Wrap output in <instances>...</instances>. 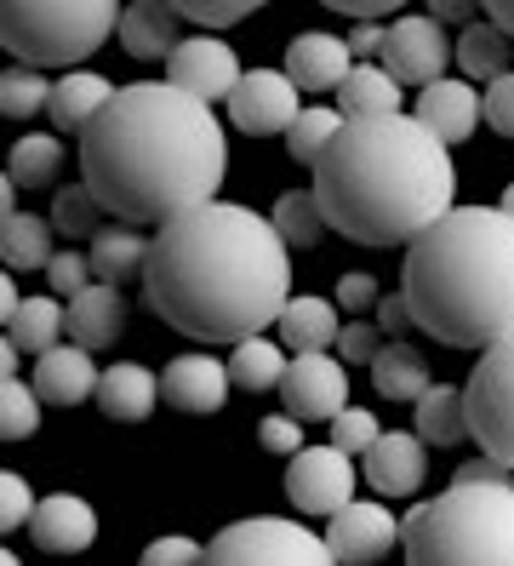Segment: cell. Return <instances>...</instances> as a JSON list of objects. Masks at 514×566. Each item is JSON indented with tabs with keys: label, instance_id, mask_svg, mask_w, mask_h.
<instances>
[{
	"label": "cell",
	"instance_id": "1",
	"mask_svg": "<svg viewBox=\"0 0 514 566\" xmlns=\"http://www.w3.org/2000/svg\"><path fill=\"white\" fill-rule=\"evenodd\" d=\"M229 178V132L212 104L171 81H132L81 132V184L115 223L166 229L212 207Z\"/></svg>",
	"mask_w": 514,
	"mask_h": 566
},
{
	"label": "cell",
	"instance_id": "2",
	"mask_svg": "<svg viewBox=\"0 0 514 566\" xmlns=\"http://www.w3.org/2000/svg\"><path fill=\"white\" fill-rule=\"evenodd\" d=\"M149 310L195 344H246L292 304V247L269 212L212 201L155 229Z\"/></svg>",
	"mask_w": 514,
	"mask_h": 566
},
{
	"label": "cell",
	"instance_id": "3",
	"mask_svg": "<svg viewBox=\"0 0 514 566\" xmlns=\"http://www.w3.org/2000/svg\"><path fill=\"white\" fill-rule=\"evenodd\" d=\"M326 223L360 247H411L458 212V166L418 115L349 120L315 166Z\"/></svg>",
	"mask_w": 514,
	"mask_h": 566
},
{
	"label": "cell",
	"instance_id": "4",
	"mask_svg": "<svg viewBox=\"0 0 514 566\" xmlns=\"http://www.w3.org/2000/svg\"><path fill=\"white\" fill-rule=\"evenodd\" d=\"M400 292L418 332L445 349H497L514 338V218L458 207L411 241Z\"/></svg>",
	"mask_w": 514,
	"mask_h": 566
},
{
	"label": "cell",
	"instance_id": "5",
	"mask_svg": "<svg viewBox=\"0 0 514 566\" xmlns=\"http://www.w3.org/2000/svg\"><path fill=\"white\" fill-rule=\"evenodd\" d=\"M406 566H514V486H445L418 504Z\"/></svg>",
	"mask_w": 514,
	"mask_h": 566
},
{
	"label": "cell",
	"instance_id": "6",
	"mask_svg": "<svg viewBox=\"0 0 514 566\" xmlns=\"http://www.w3.org/2000/svg\"><path fill=\"white\" fill-rule=\"evenodd\" d=\"M115 0H12L0 12V41L29 70H52V63H86L109 35H120Z\"/></svg>",
	"mask_w": 514,
	"mask_h": 566
},
{
	"label": "cell",
	"instance_id": "7",
	"mask_svg": "<svg viewBox=\"0 0 514 566\" xmlns=\"http://www.w3.org/2000/svg\"><path fill=\"white\" fill-rule=\"evenodd\" d=\"M200 566H337L326 532L286 521V515H246L229 521L212 544H206Z\"/></svg>",
	"mask_w": 514,
	"mask_h": 566
},
{
	"label": "cell",
	"instance_id": "8",
	"mask_svg": "<svg viewBox=\"0 0 514 566\" xmlns=\"http://www.w3.org/2000/svg\"><path fill=\"white\" fill-rule=\"evenodd\" d=\"M463 395H469V436L514 475V338L474 360Z\"/></svg>",
	"mask_w": 514,
	"mask_h": 566
},
{
	"label": "cell",
	"instance_id": "9",
	"mask_svg": "<svg viewBox=\"0 0 514 566\" xmlns=\"http://www.w3.org/2000/svg\"><path fill=\"white\" fill-rule=\"evenodd\" d=\"M355 486H360V470L349 452H337L332 441L326 447H303L286 470V497L297 515H343L355 504Z\"/></svg>",
	"mask_w": 514,
	"mask_h": 566
},
{
	"label": "cell",
	"instance_id": "10",
	"mask_svg": "<svg viewBox=\"0 0 514 566\" xmlns=\"http://www.w3.org/2000/svg\"><path fill=\"white\" fill-rule=\"evenodd\" d=\"M458 63V41H445V29L429 12H406L400 23H389V52H384V70L400 86H418L429 92L434 81H445V70Z\"/></svg>",
	"mask_w": 514,
	"mask_h": 566
},
{
	"label": "cell",
	"instance_id": "11",
	"mask_svg": "<svg viewBox=\"0 0 514 566\" xmlns=\"http://www.w3.org/2000/svg\"><path fill=\"white\" fill-rule=\"evenodd\" d=\"M297 115H303V104H297V86L286 70H246V81L229 97V120L246 138H286Z\"/></svg>",
	"mask_w": 514,
	"mask_h": 566
},
{
	"label": "cell",
	"instance_id": "12",
	"mask_svg": "<svg viewBox=\"0 0 514 566\" xmlns=\"http://www.w3.org/2000/svg\"><path fill=\"white\" fill-rule=\"evenodd\" d=\"M281 401L297 423H337L349 412V366L337 355H292Z\"/></svg>",
	"mask_w": 514,
	"mask_h": 566
},
{
	"label": "cell",
	"instance_id": "13",
	"mask_svg": "<svg viewBox=\"0 0 514 566\" xmlns=\"http://www.w3.org/2000/svg\"><path fill=\"white\" fill-rule=\"evenodd\" d=\"M166 81L218 109V104H229V97H234V86L246 81V70H240V57H234V46L223 35H189L178 52H171Z\"/></svg>",
	"mask_w": 514,
	"mask_h": 566
},
{
	"label": "cell",
	"instance_id": "14",
	"mask_svg": "<svg viewBox=\"0 0 514 566\" xmlns=\"http://www.w3.org/2000/svg\"><path fill=\"white\" fill-rule=\"evenodd\" d=\"M326 544H332L337 566H371L395 544H406V521H395V510L377 504V497H355L343 515L326 521Z\"/></svg>",
	"mask_w": 514,
	"mask_h": 566
},
{
	"label": "cell",
	"instance_id": "15",
	"mask_svg": "<svg viewBox=\"0 0 514 566\" xmlns=\"http://www.w3.org/2000/svg\"><path fill=\"white\" fill-rule=\"evenodd\" d=\"M360 481L377 497H411L429 481V441L418 429H384V441L360 458Z\"/></svg>",
	"mask_w": 514,
	"mask_h": 566
},
{
	"label": "cell",
	"instance_id": "16",
	"mask_svg": "<svg viewBox=\"0 0 514 566\" xmlns=\"http://www.w3.org/2000/svg\"><path fill=\"white\" fill-rule=\"evenodd\" d=\"M229 384H234L229 378V360L206 355V349H189V355H178L160 373V401L189 412V418H206V412H223Z\"/></svg>",
	"mask_w": 514,
	"mask_h": 566
},
{
	"label": "cell",
	"instance_id": "17",
	"mask_svg": "<svg viewBox=\"0 0 514 566\" xmlns=\"http://www.w3.org/2000/svg\"><path fill=\"white\" fill-rule=\"evenodd\" d=\"M418 120L445 149H458L474 138V126H486V92H474L463 75H445L429 92H418Z\"/></svg>",
	"mask_w": 514,
	"mask_h": 566
},
{
	"label": "cell",
	"instance_id": "18",
	"mask_svg": "<svg viewBox=\"0 0 514 566\" xmlns=\"http://www.w3.org/2000/svg\"><path fill=\"white\" fill-rule=\"evenodd\" d=\"M286 75L297 92H337L343 81L355 75V52H349V35H326V29H303L286 46Z\"/></svg>",
	"mask_w": 514,
	"mask_h": 566
},
{
	"label": "cell",
	"instance_id": "19",
	"mask_svg": "<svg viewBox=\"0 0 514 566\" xmlns=\"http://www.w3.org/2000/svg\"><path fill=\"white\" fill-rule=\"evenodd\" d=\"M29 538L46 555H81V549L97 544V510L81 492H52V497H41V510H34Z\"/></svg>",
	"mask_w": 514,
	"mask_h": 566
},
{
	"label": "cell",
	"instance_id": "20",
	"mask_svg": "<svg viewBox=\"0 0 514 566\" xmlns=\"http://www.w3.org/2000/svg\"><path fill=\"white\" fill-rule=\"evenodd\" d=\"M97 360H92V349H81V344H57L52 355H41L34 360V373H29V384H34V395H41L46 407H81V401H97Z\"/></svg>",
	"mask_w": 514,
	"mask_h": 566
},
{
	"label": "cell",
	"instance_id": "21",
	"mask_svg": "<svg viewBox=\"0 0 514 566\" xmlns=\"http://www.w3.org/2000/svg\"><path fill=\"white\" fill-rule=\"evenodd\" d=\"M120 46L137 63H171V52L183 46V12L166 0H132L120 12Z\"/></svg>",
	"mask_w": 514,
	"mask_h": 566
},
{
	"label": "cell",
	"instance_id": "22",
	"mask_svg": "<svg viewBox=\"0 0 514 566\" xmlns=\"http://www.w3.org/2000/svg\"><path fill=\"white\" fill-rule=\"evenodd\" d=\"M160 407V378L149 373L144 360H115L103 366L97 378V412L115 418V423H144Z\"/></svg>",
	"mask_w": 514,
	"mask_h": 566
},
{
	"label": "cell",
	"instance_id": "23",
	"mask_svg": "<svg viewBox=\"0 0 514 566\" xmlns=\"http://www.w3.org/2000/svg\"><path fill=\"white\" fill-rule=\"evenodd\" d=\"M120 332H126V292L120 286L97 281L81 297H69V338H75L81 349L97 355V349L120 344Z\"/></svg>",
	"mask_w": 514,
	"mask_h": 566
},
{
	"label": "cell",
	"instance_id": "24",
	"mask_svg": "<svg viewBox=\"0 0 514 566\" xmlns=\"http://www.w3.org/2000/svg\"><path fill=\"white\" fill-rule=\"evenodd\" d=\"M149 252H155L149 229H137V223H103L97 241H92V270H97V281L126 286L132 275H149Z\"/></svg>",
	"mask_w": 514,
	"mask_h": 566
},
{
	"label": "cell",
	"instance_id": "25",
	"mask_svg": "<svg viewBox=\"0 0 514 566\" xmlns=\"http://www.w3.org/2000/svg\"><path fill=\"white\" fill-rule=\"evenodd\" d=\"M274 332H281V344H286L292 355H332L337 338H343L337 297H292Z\"/></svg>",
	"mask_w": 514,
	"mask_h": 566
},
{
	"label": "cell",
	"instance_id": "26",
	"mask_svg": "<svg viewBox=\"0 0 514 566\" xmlns=\"http://www.w3.org/2000/svg\"><path fill=\"white\" fill-rule=\"evenodd\" d=\"M406 86L384 70V63H355V75L337 86V109L343 120H389V115H406Z\"/></svg>",
	"mask_w": 514,
	"mask_h": 566
},
{
	"label": "cell",
	"instance_id": "27",
	"mask_svg": "<svg viewBox=\"0 0 514 566\" xmlns=\"http://www.w3.org/2000/svg\"><path fill=\"white\" fill-rule=\"evenodd\" d=\"M115 92H120V86H109L97 70H69V75L52 86V109H46V115H52L57 132H75V138H81V132L115 104Z\"/></svg>",
	"mask_w": 514,
	"mask_h": 566
},
{
	"label": "cell",
	"instance_id": "28",
	"mask_svg": "<svg viewBox=\"0 0 514 566\" xmlns=\"http://www.w3.org/2000/svg\"><path fill=\"white\" fill-rule=\"evenodd\" d=\"M371 389L384 395V401H411V407H418L423 395L434 389L429 355L418 344H384V355L371 360Z\"/></svg>",
	"mask_w": 514,
	"mask_h": 566
},
{
	"label": "cell",
	"instance_id": "29",
	"mask_svg": "<svg viewBox=\"0 0 514 566\" xmlns=\"http://www.w3.org/2000/svg\"><path fill=\"white\" fill-rule=\"evenodd\" d=\"M286 373H292V349H286L281 338H269V332L229 349V378H234V389H246V395L281 389Z\"/></svg>",
	"mask_w": 514,
	"mask_h": 566
},
{
	"label": "cell",
	"instance_id": "30",
	"mask_svg": "<svg viewBox=\"0 0 514 566\" xmlns=\"http://www.w3.org/2000/svg\"><path fill=\"white\" fill-rule=\"evenodd\" d=\"M411 429H418L429 447L474 441V436H469V395H463V384H434L423 401H418V418H411Z\"/></svg>",
	"mask_w": 514,
	"mask_h": 566
},
{
	"label": "cell",
	"instance_id": "31",
	"mask_svg": "<svg viewBox=\"0 0 514 566\" xmlns=\"http://www.w3.org/2000/svg\"><path fill=\"white\" fill-rule=\"evenodd\" d=\"M69 332V304H57V297L46 292V297H23V310L7 321V338L23 349V355H52L57 349V338Z\"/></svg>",
	"mask_w": 514,
	"mask_h": 566
},
{
	"label": "cell",
	"instance_id": "32",
	"mask_svg": "<svg viewBox=\"0 0 514 566\" xmlns=\"http://www.w3.org/2000/svg\"><path fill=\"white\" fill-rule=\"evenodd\" d=\"M274 229H281V241L292 252H308V247H321L326 241V207H321V195L315 189H281V201H274Z\"/></svg>",
	"mask_w": 514,
	"mask_h": 566
},
{
	"label": "cell",
	"instance_id": "33",
	"mask_svg": "<svg viewBox=\"0 0 514 566\" xmlns=\"http://www.w3.org/2000/svg\"><path fill=\"white\" fill-rule=\"evenodd\" d=\"M52 218L41 212H12L7 229H0V252H7V270H52Z\"/></svg>",
	"mask_w": 514,
	"mask_h": 566
},
{
	"label": "cell",
	"instance_id": "34",
	"mask_svg": "<svg viewBox=\"0 0 514 566\" xmlns=\"http://www.w3.org/2000/svg\"><path fill=\"white\" fill-rule=\"evenodd\" d=\"M458 70H463V81L474 86V81H497V75H508V35L486 18V23H469L463 35H458Z\"/></svg>",
	"mask_w": 514,
	"mask_h": 566
},
{
	"label": "cell",
	"instance_id": "35",
	"mask_svg": "<svg viewBox=\"0 0 514 566\" xmlns=\"http://www.w3.org/2000/svg\"><path fill=\"white\" fill-rule=\"evenodd\" d=\"M63 172V144L57 132H23L12 144V160H7V178L18 189H52Z\"/></svg>",
	"mask_w": 514,
	"mask_h": 566
},
{
	"label": "cell",
	"instance_id": "36",
	"mask_svg": "<svg viewBox=\"0 0 514 566\" xmlns=\"http://www.w3.org/2000/svg\"><path fill=\"white\" fill-rule=\"evenodd\" d=\"M343 126H349V120H343V109H337V104H332V109H326V104L303 109V115H297V126L286 132L292 160H297V166H321V160H326V149L337 144V132H343Z\"/></svg>",
	"mask_w": 514,
	"mask_h": 566
},
{
	"label": "cell",
	"instance_id": "37",
	"mask_svg": "<svg viewBox=\"0 0 514 566\" xmlns=\"http://www.w3.org/2000/svg\"><path fill=\"white\" fill-rule=\"evenodd\" d=\"M52 229L63 241H97V229H103L97 195L86 184H57V195H52Z\"/></svg>",
	"mask_w": 514,
	"mask_h": 566
},
{
	"label": "cell",
	"instance_id": "38",
	"mask_svg": "<svg viewBox=\"0 0 514 566\" xmlns=\"http://www.w3.org/2000/svg\"><path fill=\"white\" fill-rule=\"evenodd\" d=\"M52 86L57 81L18 63V70H7V81H0V109H7V120H34V115L52 109Z\"/></svg>",
	"mask_w": 514,
	"mask_h": 566
},
{
	"label": "cell",
	"instance_id": "39",
	"mask_svg": "<svg viewBox=\"0 0 514 566\" xmlns=\"http://www.w3.org/2000/svg\"><path fill=\"white\" fill-rule=\"evenodd\" d=\"M41 395L34 384L23 378H0V429H7V441H29L34 429H41Z\"/></svg>",
	"mask_w": 514,
	"mask_h": 566
},
{
	"label": "cell",
	"instance_id": "40",
	"mask_svg": "<svg viewBox=\"0 0 514 566\" xmlns=\"http://www.w3.org/2000/svg\"><path fill=\"white\" fill-rule=\"evenodd\" d=\"M377 441H384V423L371 418V407H349V412L332 423V447L349 452V458H366Z\"/></svg>",
	"mask_w": 514,
	"mask_h": 566
},
{
	"label": "cell",
	"instance_id": "41",
	"mask_svg": "<svg viewBox=\"0 0 514 566\" xmlns=\"http://www.w3.org/2000/svg\"><path fill=\"white\" fill-rule=\"evenodd\" d=\"M34 510H41V497H34L29 475H18V470L0 475V526H7V532H29Z\"/></svg>",
	"mask_w": 514,
	"mask_h": 566
},
{
	"label": "cell",
	"instance_id": "42",
	"mask_svg": "<svg viewBox=\"0 0 514 566\" xmlns=\"http://www.w3.org/2000/svg\"><path fill=\"white\" fill-rule=\"evenodd\" d=\"M46 286H52V297H81L86 286H97L92 252H57L52 270H46Z\"/></svg>",
	"mask_w": 514,
	"mask_h": 566
},
{
	"label": "cell",
	"instance_id": "43",
	"mask_svg": "<svg viewBox=\"0 0 514 566\" xmlns=\"http://www.w3.org/2000/svg\"><path fill=\"white\" fill-rule=\"evenodd\" d=\"M183 23H206L218 35V29H234V23H246L258 12V0H183Z\"/></svg>",
	"mask_w": 514,
	"mask_h": 566
},
{
	"label": "cell",
	"instance_id": "44",
	"mask_svg": "<svg viewBox=\"0 0 514 566\" xmlns=\"http://www.w3.org/2000/svg\"><path fill=\"white\" fill-rule=\"evenodd\" d=\"M337 310H349L355 321H366V315H377V304H384V286H377V275L371 270H349L337 281Z\"/></svg>",
	"mask_w": 514,
	"mask_h": 566
},
{
	"label": "cell",
	"instance_id": "45",
	"mask_svg": "<svg viewBox=\"0 0 514 566\" xmlns=\"http://www.w3.org/2000/svg\"><path fill=\"white\" fill-rule=\"evenodd\" d=\"M384 332H377L371 321H343V338H337V360L343 366H371L377 355H384Z\"/></svg>",
	"mask_w": 514,
	"mask_h": 566
},
{
	"label": "cell",
	"instance_id": "46",
	"mask_svg": "<svg viewBox=\"0 0 514 566\" xmlns=\"http://www.w3.org/2000/svg\"><path fill=\"white\" fill-rule=\"evenodd\" d=\"M200 560H206V544H195L189 532H166V538H155L137 555V566H200Z\"/></svg>",
	"mask_w": 514,
	"mask_h": 566
},
{
	"label": "cell",
	"instance_id": "47",
	"mask_svg": "<svg viewBox=\"0 0 514 566\" xmlns=\"http://www.w3.org/2000/svg\"><path fill=\"white\" fill-rule=\"evenodd\" d=\"M258 441H263V452L297 458V452H303V423H297L292 412H269V418L258 423Z\"/></svg>",
	"mask_w": 514,
	"mask_h": 566
},
{
	"label": "cell",
	"instance_id": "48",
	"mask_svg": "<svg viewBox=\"0 0 514 566\" xmlns=\"http://www.w3.org/2000/svg\"><path fill=\"white\" fill-rule=\"evenodd\" d=\"M411 304H406V292H384V304H377V332H384L389 344H411Z\"/></svg>",
	"mask_w": 514,
	"mask_h": 566
},
{
	"label": "cell",
	"instance_id": "49",
	"mask_svg": "<svg viewBox=\"0 0 514 566\" xmlns=\"http://www.w3.org/2000/svg\"><path fill=\"white\" fill-rule=\"evenodd\" d=\"M486 126L503 132V138H514V70L486 86Z\"/></svg>",
	"mask_w": 514,
	"mask_h": 566
},
{
	"label": "cell",
	"instance_id": "50",
	"mask_svg": "<svg viewBox=\"0 0 514 566\" xmlns=\"http://www.w3.org/2000/svg\"><path fill=\"white\" fill-rule=\"evenodd\" d=\"M349 52H355V63H384L389 29H384V23H355V29H349Z\"/></svg>",
	"mask_w": 514,
	"mask_h": 566
},
{
	"label": "cell",
	"instance_id": "51",
	"mask_svg": "<svg viewBox=\"0 0 514 566\" xmlns=\"http://www.w3.org/2000/svg\"><path fill=\"white\" fill-rule=\"evenodd\" d=\"M452 486H508V470L497 458H469V463H458V475H452Z\"/></svg>",
	"mask_w": 514,
	"mask_h": 566
},
{
	"label": "cell",
	"instance_id": "52",
	"mask_svg": "<svg viewBox=\"0 0 514 566\" xmlns=\"http://www.w3.org/2000/svg\"><path fill=\"white\" fill-rule=\"evenodd\" d=\"M332 12L360 18V23H377V18H395L400 7H395V0H332Z\"/></svg>",
	"mask_w": 514,
	"mask_h": 566
},
{
	"label": "cell",
	"instance_id": "53",
	"mask_svg": "<svg viewBox=\"0 0 514 566\" xmlns=\"http://www.w3.org/2000/svg\"><path fill=\"white\" fill-rule=\"evenodd\" d=\"M429 18L434 23H474V7H469V0H434V7H429Z\"/></svg>",
	"mask_w": 514,
	"mask_h": 566
},
{
	"label": "cell",
	"instance_id": "54",
	"mask_svg": "<svg viewBox=\"0 0 514 566\" xmlns=\"http://www.w3.org/2000/svg\"><path fill=\"white\" fill-rule=\"evenodd\" d=\"M486 18L503 29V35L514 41V0H492V7H486Z\"/></svg>",
	"mask_w": 514,
	"mask_h": 566
},
{
	"label": "cell",
	"instance_id": "55",
	"mask_svg": "<svg viewBox=\"0 0 514 566\" xmlns=\"http://www.w3.org/2000/svg\"><path fill=\"white\" fill-rule=\"evenodd\" d=\"M497 207H503V212H508V218H514V184H508V189H503V201H497Z\"/></svg>",
	"mask_w": 514,
	"mask_h": 566
},
{
	"label": "cell",
	"instance_id": "56",
	"mask_svg": "<svg viewBox=\"0 0 514 566\" xmlns=\"http://www.w3.org/2000/svg\"><path fill=\"white\" fill-rule=\"evenodd\" d=\"M0 566H23V560H18V555H12V549H7V555H0Z\"/></svg>",
	"mask_w": 514,
	"mask_h": 566
}]
</instances>
